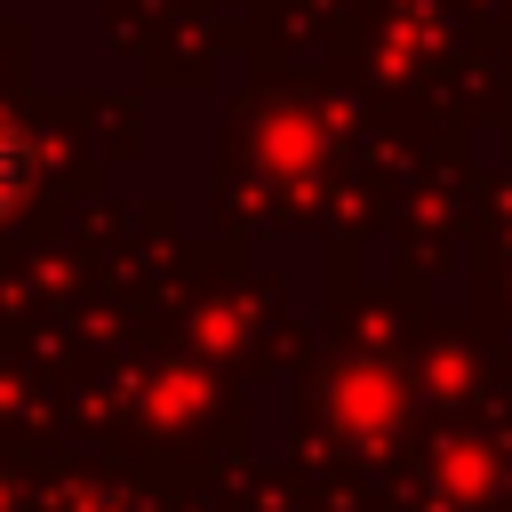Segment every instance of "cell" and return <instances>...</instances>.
Returning a JSON list of instances; mask_svg holds the SVG:
<instances>
[{"label":"cell","mask_w":512,"mask_h":512,"mask_svg":"<svg viewBox=\"0 0 512 512\" xmlns=\"http://www.w3.org/2000/svg\"><path fill=\"white\" fill-rule=\"evenodd\" d=\"M24 168H32L24 136H16V128H0V200H16V192H24Z\"/></svg>","instance_id":"obj_1"}]
</instances>
